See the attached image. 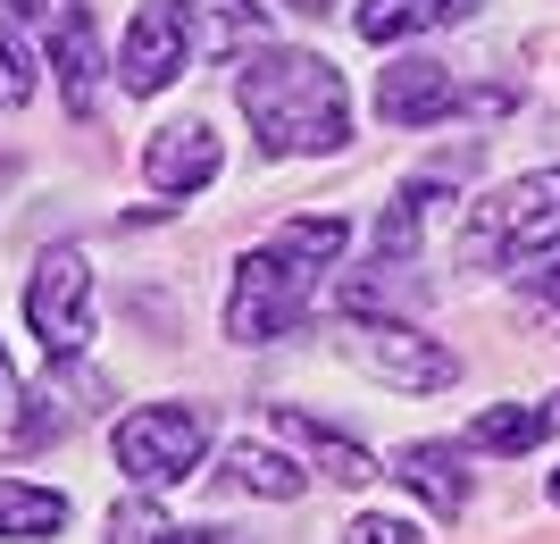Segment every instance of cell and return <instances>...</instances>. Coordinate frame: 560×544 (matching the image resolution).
Returning a JSON list of instances; mask_svg holds the SVG:
<instances>
[{
    "label": "cell",
    "mask_w": 560,
    "mask_h": 544,
    "mask_svg": "<svg viewBox=\"0 0 560 544\" xmlns=\"http://www.w3.org/2000/svg\"><path fill=\"white\" fill-rule=\"evenodd\" d=\"M234 101H243V118H252L268 160H284V151H343L351 142V93L318 50H252L234 68Z\"/></svg>",
    "instance_id": "6da1fadb"
},
{
    "label": "cell",
    "mask_w": 560,
    "mask_h": 544,
    "mask_svg": "<svg viewBox=\"0 0 560 544\" xmlns=\"http://www.w3.org/2000/svg\"><path fill=\"white\" fill-rule=\"evenodd\" d=\"M351 227L343 218H284L277 243H259L234 261V285H226V335L234 344H277L293 319L310 310L318 277L343 261Z\"/></svg>",
    "instance_id": "7a4b0ae2"
},
{
    "label": "cell",
    "mask_w": 560,
    "mask_h": 544,
    "mask_svg": "<svg viewBox=\"0 0 560 544\" xmlns=\"http://www.w3.org/2000/svg\"><path fill=\"white\" fill-rule=\"evenodd\" d=\"M560 243V167H536V176H518V185L486 193L460 227V261L468 268H518L552 252Z\"/></svg>",
    "instance_id": "3957f363"
},
{
    "label": "cell",
    "mask_w": 560,
    "mask_h": 544,
    "mask_svg": "<svg viewBox=\"0 0 560 544\" xmlns=\"http://www.w3.org/2000/svg\"><path fill=\"white\" fill-rule=\"evenodd\" d=\"M343 360H351V369H369L376 385H394V394H444V385L460 378V360H452L435 335L401 327V319H376V310H351Z\"/></svg>",
    "instance_id": "277c9868"
},
{
    "label": "cell",
    "mask_w": 560,
    "mask_h": 544,
    "mask_svg": "<svg viewBox=\"0 0 560 544\" xmlns=\"http://www.w3.org/2000/svg\"><path fill=\"white\" fill-rule=\"evenodd\" d=\"M210 452V419L192 403H151L135 419H117V470L135 486H185Z\"/></svg>",
    "instance_id": "5b68a950"
},
{
    "label": "cell",
    "mask_w": 560,
    "mask_h": 544,
    "mask_svg": "<svg viewBox=\"0 0 560 544\" xmlns=\"http://www.w3.org/2000/svg\"><path fill=\"white\" fill-rule=\"evenodd\" d=\"M25 327L43 335L50 360H75L93 344V261L75 243H59V252L34 261V277H25Z\"/></svg>",
    "instance_id": "8992f818"
},
{
    "label": "cell",
    "mask_w": 560,
    "mask_h": 544,
    "mask_svg": "<svg viewBox=\"0 0 560 544\" xmlns=\"http://www.w3.org/2000/svg\"><path fill=\"white\" fill-rule=\"evenodd\" d=\"M192 59V25L176 0H151V9H135V25H126V50H117V84L126 93H167L176 76H185Z\"/></svg>",
    "instance_id": "52a82bcc"
},
{
    "label": "cell",
    "mask_w": 560,
    "mask_h": 544,
    "mask_svg": "<svg viewBox=\"0 0 560 544\" xmlns=\"http://www.w3.org/2000/svg\"><path fill=\"white\" fill-rule=\"evenodd\" d=\"M218 160H226V142L210 135L201 118H176L151 135V151H142V176H151V193L160 201H185V193H201L218 176Z\"/></svg>",
    "instance_id": "ba28073f"
},
{
    "label": "cell",
    "mask_w": 560,
    "mask_h": 544,
    "mask_svg": "<svg viewBox=\"0 0 560 544\" xmlns=\"http://www.w3.org/2000/svg\"><path fill=\"white\" fill-rule=\"evenodd\" d=\"M460 109V76L444 59H394L376 76V118L385 126H435Z\"/></svg>",
    "instance_id": "9c48e42d"
},
{
    "label": "cell",
    "mask_w": 560,
    "mask_h": 544,
    "mask_svg": "<svg viewBox=\"0 0 560 544\" xmlns=\"http://www.w3.org/2000/svg\"><path fill=\"white\" fill-rule=\"evenodd\" d=\"M101 34H93V18L84 9H59L50 18V76H59V101H68V118H93V101H101Z\"/></svg>",
    "instance_id": "30bf717a"
},
{
    "label": "cell",
    "mask_w": 560,
    "mask_h": 544,
    "mask_svg": "<svg viewBox=\"0 0 560 544\" xmlns=\"http://www.w3.org/2000/svg\"><path fill=\"white\" fill-rule=\"evenodd\" d=\"M394 477L435 511V520H460L468 511V470H460V444H401L394 452Z\"/></svg>",
    "instance_id": "8fae6325"
},
{
    "label": "cell",
    "mask_w": 560,
    "mask_h": 544,
    "mask_svg": "<svg viewBox=\"0 0 560 544\" xmlns=\"http://www.w3.org/2000/svg\"><path fill=\"white\" fill-rule=\"evenodd\" d=\"M477 0H360V34L369 43H410V34H435V25H468Z\"/></svg>",
    "instance_id": "7c38bea8"
},
{
    "label": "cell",
    "mask_w": 560,
    "mask_h": 544,
    "mask_svg": "<svg viewBox=\"0 0 560 544\" xmlns=\"http://www.w3.org/2000/svg\"><path fill=\"white\" fill-rule=\"evenodd\" d=\"M277 436H293V444H302V452H310V461H318L327 477H343V486H369V477H376V461H369L360 444H351V436H335V427L302 419V410H277Z\"/></svg>",
    "instance_id": "4fadbf2b"
},
{
    "label": "cell",
    "mask_w": 560,
    "mask_h": 544,
    "mask_svg": "<svg viewBox=\"0 0 560 544\" xmlns=\"http://www.w3.org/2000/svg\"><path fill=\"white\" fill-rule=\"evenodd\" d=\"M226 477L243 495H268V502H302V486H310L302 461H284V452H268V444H226Z\"/></svg>",
    "instance_id": "5bb4252c"
},
{
    "label": "cell",
    "mask_w": 560,
    "mask_h": 544,
    "mask_svg": "<svg viewBox=\"0 0 560 544\" xmlns=\"http://www.w3.org/2000/svg\"><path fill=\"white\" fill-rule=\"evenodd\" d=\"M84 410H93V403H84V385L68 378V360H50V378L34 385V410L18 419V444H50V436H59V427H75Z\"/></svg>",
    "instance_id": "9a60e30c"
},
{
    "label": "cell",
    "mask_w": 560,
    "mask_h": 544,
    "mask_svg": "<svg viewBox=\"0 0 560 544\" xmlns=\"http://www.w3.org/2000/svg\"><path fill=\"white\" fill-rule=\"evenodd\" d=\"M68 528V495H50V486H18V477H0V544L9 536H59Z\"/></svg>",
    "instance_id": "2e32d148"
},
{
    "label": "cell",
    "mask_w": 560,
    "mask_h": 544,
    "mask_svg": "<svg viewBox=\"0 0 560 544\" xmlns=\"http://www.w3.org/2000/svg\"><path fill=\"white\" fill-rule=\"evenodd\" d=\"M544 436H552L544 403H536V410H527V403H493V410H477V419H468V444H477V452H536Z\"/></svg>",
    "instance_id": "e0dca14e"
},
{
    "label": "cell",
    "mask_w": 560,
    "mask_h": 544,
    "mask_svg": "<svg viewBox=\"0 0 560 544\" xmlns=\"http://www.w3.org/2000/svg\"><path fill=\"white\" fill-rule=\"evenodd\" d=\"M192 25V50H234L259 34V0H176Z\"/></svg>",
    "instance_id": "ac0fdd59"
},
{
    "label": "cell",
    "mask_w": 560,
    "mask_h": 544,
    "mask_svg": "<svg viewBox=\"0 0 560 544\" xmlns=\"http://www.w3.org/2000/svg\"><path fill=\"white\" fill-rule=\"evenodd\" d=\"M427 201H435V185H401L394 201H385V218H376V268H401L410 252H419V218Z\"/></svg>",
    "instance_id": "d6986e66"
},
{
    "label": "cell",
    "mask_w": 560,
    "mask_h": 544,
    "mask_svg": "<svg viewBox=\"0 0 560 544\" xmlns=\"http://www.w3.org/2000/svg\"><path fill=\"white\" fill-rule=\"evenodd\" d=\"M34 101V50L18 43V18H0V109Z\"/></svg>",
    "instance_id": "ffe728a7"
},
{
    "label": "cell",
    "mask_w": 560,
    "mask_h": 544,
    "mask_svg": "<svg viewBox=\"0 0 560 544\" xmlns=\"http://www.w3.org/2000/svg\"><path fill=\"white\" fill-rule=\"evenodd\" d=\"M343 544H419V528L394 520V511H369V520H351V528H343Z\"/></svg>",
    "instance_id": "44dd1931"
},
{
    "label": "cell",
    "mask_w": 560,
    "mask_h": 544,
    "mask_svg": "<svg viewBox=\"0 0 560 544\" xmlns=\"http://www.w3.org/2000/svg\"><path fill=\"white\" fill-rule=\"evenodd\" d=\"M518 277L536 285V302L560 310V243H552V252H536V261H518Z\"/></svg>",
    "instance_id": "7402d4cb"
},
{
    "label": "cell",
    "mask_w": 560,
    "mask_h": 544,
    "mask_svg": "<svg viewBox=\"0 0 560 544\" xmlns=\"http://www.w3.org/2000/svg\"><path fill=\"white\" fill-rule=\"evenodd\" d=\"M151 544H226V536H218V528H160Z\"/></svg>",
    "instance_id": "603a6c76"
},
{
    "label": "cell",
    "mask_w": 560,
    "mask_h": 544,
    "mask_svg": "<svg viewBox=\"0 0 560 544\" xmlns=\"http://www.w3.org/2000/svg\"><path fill=\"white\" fill-rule=\"evenodd\" d=\"M0 419H18V369H9V352H0Z\"/></svg>",
    "instance_id": "cb8c5ba5"
},
{
    "label": "cell",
    "mask_w": 560,
    "mask_h": 544,
    "mask_svg": "<svg viewBox=\"0 0 560 544\" xmlns=\"http://www.w3.org/2000/svg\"><path fill=\"white\" fill-rule=\"evenodd\" d=\"M68 0H9V18H59Z\"/></svg>",
    "instance_id": "d4e9b609"
},
{
    "label": "cell",
    "mask_w": 560,
    "mask_h": 544,
    "mask_svg": "<svg viewBox=\"0 0 560 544\" xmlns=\"http://www.w3.org/2000/svg\"><path fill=\"white\" fill-rule=\"evenodd\" d=\"M284 9H302V18H327L335 0H284Z\"/></svg>",
    "instance_id": "484cf974"
},
{
    "label": "cell",
    "mask_w": 560,
    "mask_h": 544,
    "mask_svg": "<svg viewBox=\"0 0 560 544\" xmlns=\"http://www.w3.org/2000/svg\"><path fill=\"white\" fill-rule=\"evenodd\" d=\"M544 419H552V427H560V394H552V403H544Z\"/></svg>",
    "instance_id": "4316f807"
},
{
    "label": "cell",
    "mask_w": 560,
    "mask_h": 544,
    "mask_svg": "<svg viewBox=\"0 0 560 544\" xmlns=\"http://www.w3.org/2000/svg\"><path fill=\"white\" fill-rule=\"evenodd\" d=\"M552 502H560V470H552Z\"/></svg>",
    "instance_id": "83f0119b"
}]
</instances>
